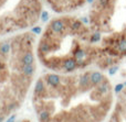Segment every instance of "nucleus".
Returning a JSON list of instances; mask_svg holds the SVG:
<instances>
[{"label":"nucleus","mask_w":126,"mask_h":122,"mask_svg":"<svg viewBox=\"0 0 126 122\" xmlns=\"http://www.w3.org/2000/svg\"><path fill=\"white\" fill-rule=\"evenodd\" d=\"M114 94L109 77L93 84L87 70L61 75V83L55 87L46 84L41 94L32 96V103L35 112H49V122H103L113 109Z\"/></svg>","instance_id":"nucleus-1"},{"label":"nucleus","mask_w":126,"mask_h":122,"mask_svg":"<svg viewBox=\"0 0 126 122\" xmlns=\"http://www.w3.org/2000/svg\"><path fill=\"white\" fill-rule=\"evenodd\" d=\"M91 32H98L95 63L101 69L117 66L126 57V0H94L89 15Z\"/></svg>","instance_id":"nucleus-2"},{"label":"nucleus","mask_w":126,"mask_h":122,"mask_svg":"<svg viewBox=\"0 0 126 122\" xmlns=\"http://www.w3.org/2000/svg\"><path fill=\"white\" fill-rule=\"evenodd\" d=\"M114 90L116 99L109 122H126V84H118Z\"/></svg>","instance_id":"nucleus-3"},{"label":"nucleus","mask_w":126,"mask_h":122,"mask_svg":"<svg viewBox=\"0 0 126 122\" xmlns=\"http://www.w3.org/2000/svg\"><path fill=\"white\" fill-rule=\"evenodd\" d=\"M53 3H54V2H53ZM85 3H86V0H59L58 4L54 7L53 10L57 11V12H66V11L74 10V9L79 8V7L83 6V4H85ZM52 4H51V6H52Z\"/></svg>","instance_id":"nucleus-4"},{"label":"nucleus","mask_w":126,"mask_h":122,"mask_svg":"<svg viewBox=\"0 0 126 122\" xmlns=\"http://www.w3.org/2000/svg\"><path fill=\"white\" fill-rule=\"evenodd\" d=\"M48 28L54 33H61L66 28V17L65 18H58L50 22Z\"/></svg>","instance_id":"nucleus-5"},{"label":"nucleus","mask_w":126,"mask_h":122,"mask_svg":"<svg viewBox=\"0 0 126 122\" xmlns=\"http://www.w3.org/2000/svg\"><path fill=\"white\" fill-rule=\"evenodd\" d=\"M43 79H44V81H46L47 85L55 87V86L60 85V83H61V75L55 74V73H52V74L50 73V74L44 75Z\"/></svg>","instance_id":"nucleus-6"},{"label":"nucleus","mask_w":126,"mask_h":122,"mask_svg":"<svg viewBox=\"0 0 126 122\" xmlns=\"http://www.w3.org/2000/svg\"><path fill=\"white\" fill-rule=\"evenodd\" d=\"M21 62L23 65H31V64H34V55H33L32 48L27 50L26 52L22 54Z\"/></svg>","instance_id":"nucleus-7"},{"label":"nucleus","mask_w":126,"mask_h":122,"mask_svg":"<svg viewBox=\"0 0 126 122\" xmlns=\"http://www.w3.org/2000/svg\"><path fill=\"white\" fill-rule=\"evenodd\" d=\"M22 73L26 76L33 77L35 74V65L31 64V65H22Z\"/></svg>","instance_id":"nucleus-8"},{"label":"nucleus","mask_w":126,"mask_h":122,"mask_svg":"<svg viewBox=\"0 0 126 122\" xmlns=\"http://www.w3.org/2000/svg\"><path fill=\"white\" fill-rule=\"evenodd\" d=\"M40 19H41L42 22H47L49 21V12L46 10H43L41 12V15H40Z\"/></svg>","instance_id":"nucleus-9"},{"label":"nucleus","mask_w":126,"mask_h":122,"mask_svg":"<svg viewBox=\"0 0 126 122\" xmlns=\"http://www.w3.org/2000/svg\"><path fill=\"white\" fill-rule=\"evenodd\" d=\"M31 32H32L33 34H41L42 28H40V26H33L32 30H31Z\"/></svg>","instance_id":"nucleus-10"},{"label":"nucleus","mask_w":126,"mask_h":122,"mask_svg":"<svg viewBox=\"0 0 126 122\" xmlns=\"http://www.w3.org/2000/svg\"><path fill=\"white\" fill-rule=\"evenodd\" d=\"M16 118H17V117H16V114H12L11 117H9V118L7 119L6 122H16Z\"/></svg>","instance_id":"nucleus-11"},{"label":"nucleus","mask_w":126,"mask_h":122,"mask_svg":"<svg viewBox=\"0 0 126 122\" xmlns=\"http://www.w3.org/2000/svg\"><path fill=\"white\" fill-rule=\"evenodd\" d=\"M20 122H30L29 120H22V121H20Z\"/></svg>","instance_id":"nucleus-12"}]
</instances>
